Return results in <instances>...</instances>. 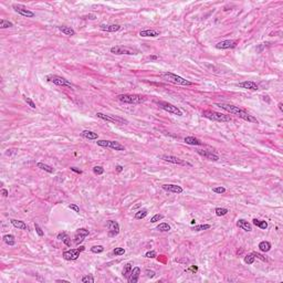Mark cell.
<instances>
[{
    "label": "cell",
    "mask_w": 283,
    "mask_h": 283,
    "mask_svg": "<svg viewBox=\"0 0 283 283\" xmlns=\"http://www.w3.org/2000/svg\"><path fill=\"white\" fill-rule=\"evenodd\" d=\"M255 258L253 257L251 253H250V255H247L245 257V263H247V264H252V263L255 262Z\"/></svg>",
    "instance_id": "obj_42"
},
{
    "label": "cell",
    "mask_w": 283,
    "mask_h": 283,
    "mask_svg": "<svg viewBox=\"0 0 283 283\" xmlns=\"http://www.w3.org/2000/svg\"><path fill=\"white\" fill-rule=\"evenodd\" d=\"M57 282H64V283H69L67 280H57Z\"/></svg>",
    "instance_id": "obj_58"
},
{
    "label": "cell",
    "mask_w": 283,
    "mask_h": 283,
    "mask_svg": "<svg viewBox=\"0 0 283 283\" xmlns=\"http://www.w3.org/2000/svg\"><path fill=\"white\" fill-rule=\"evenodd\" d=\"M163 218H164V216H163V215L156 214L155 216H153L152 218H150V222H152V224H155V222H157V221H159V220H162Z\"/></svg>",
    "instance_id": "obj_44"
},
{
    "label": "cell",
    "mask_w": 283,
    "mask_h": 283,
    "mask_svg": "<svg viewBox=\"0 0 283 283\" xmlns=\"http://www.w3.org/2000/svg\"><path fill=\"white\" fill-rule=\"evenodd\" d=\"M210 228V224H197V226H194L191 228V230H194V231H203V230H208Z\"/></svg>",
    "instance_id": "obj_35"
},
{
    "label": "cell",
    "mask_w": 283,
    "mask_h": 283,
    "mask_svg": "<svg viewBox=\"0 0 283 283\" xmlns=\"http://www.w3.org/2000/svg\"><path fill=\"white\" fill-rule=\"evenodd\" d=\"M132 269H133L132 263H126V264L124 265L123 271H122V276H123L125 279H128L129 274H131V272H132Z\"/></svg>",
    "instance_id": "obj_32"
},
{
    "label": "cell",
    "mask_w": 283,
    "mask_h": 283,
    "mask_svg": "<svg viewBox=\"0 0 283 283\" xmlns=\"http://www.w3.org/2000/svg\"><path fill=\"white\" fill-rule=\"evenodd\" d=\"M197 154L202 156L203 158H206L208 160H211V162H218L219 160V156L217 154L212 152H209V150H205V149H197L196 150Z\"/></svg>",
    "instance_id": "obj_15"
},
{
    "label": "cell",
    "mask_w": 283,
    "mask_h": 283,
    "mask_svg": "<svg viewBox=\"0 0 283 283\" xmlns=\"http://www.w3.org/2000/svg\"><path fill=\"white\" fill-rule=\"evenodd\" d=\"M57 238L59 240H61L67 247H71V238L69 237V234H67V232H64V231L60 232V233H58Z\"/></svg>",
    "instance_id": "obj_23"
},
{
    "label": "cell",
    "mask_w": 283,
    "mask_h": 283,
    "mask_svg": "<svg viewBox=\"0 0 283 283\" xmlns=\"http://www.w3.org/2000/svg\"><path fill=\"white\" fill-rule=\"evenodd\" d=\"M160 159L165 160V162L172 163V164H177V165H181V166H188V167H193V165L190 163L186 162L184 159H180L176 156H172V155H160L159 156Z\"/></svg>",
    "instance_id": "obj_11"
},
{
    "label": "cell",
    "mask_w": 283,
    "mask_h": 283,
    "mask_svg": "<svg viewBox=\"0 0 283 283\" xmlns=\"http://www.w3.org/2000/svg\"><path fill=\"white\" fill-rule=\"evenodd\" d=\"M145 257L148 258V259H154V258L157 257V253H156V251L152 250V251H148V252L145 253Z\"/></svg>",
    "instance_id": "obj_47"
},
{
    "label": "cell",
    "mask_w": 283,
    "mask_h": 283,
    "mask_svg": "<svg viewBox=\"0 0 283 283\" xmlns=\"http://www.w3.org/2000/svg\"><path fill=\"white\" fill-rule=\"evenodd\" d=\"M10 222L15 228H18L21 230H28V226H27V224H24V221L17 220V219H10Z\"/></svg>",
    "instance_id": "obj_26"
},
{
    "label": "cell",
    "mask_w": 283,
    "mask_h": 283,
    "mask_svg": "<svg viewBox=\"0 0 283 283\" xmlns=\"http://www.w3.org/2000/svg\"><path fill=\"white\" fill-rule=\"evenodd\" d=\"M34 229H36V231H37V233H38L39 237H43L44 232H43V230L41 229V227L39 226L38 224H34Z\"/></svg>",
    "instance_id": "obj_46"
},
{
    "label": "cell",
    "mask_w": 283,
    "mask_h": 283,
    "mask_svg": "<svg viewBox=\"0 0 283 283\" xmlns=\"http://www.w3.org/2000/svg\"><path fill=\"white\" fill-rule=\"evenodd\" d=\"M96 116L98 119L103 120V121L106 122H110V123H115V124H128V121L123 117H120V116H115V115H110V114H104V113H101V112H98L96 113Z\"/></svg>",
    "instance_id": "obj_9"
},
{
    "label": "cell",
    "mask_w": 283,
    "mask_h": 283,
    "mask_svg": "<svg viewBox=\"0 0 283 283\" xmlns=\"http://www.w3.org/2000/svg\"><path fill=\"white\" fill-rule=\"evenodd\" d=\"M236 46H237V41H234V40H224V41L218 42L216 44V48L217 49L226 50V49H232Z\"/></svg>",
    "instance_id": "obj_17"
},
{
    "label": "cell",
    "mask_w": 283,
    "mask_h": 283,
    "mask_svg": "<svg viewBox=\"0 0 283 283\" xmlns=\"http://www.w3.org/2000/svg\"><path fill=\"white\" fill-rule=\"evenodd\" d=\"M111 53L113 54H127V55H136L139 53L138 49L135 48H129V46H115L111 48Z\"/></svg>",
    "instance_id": "obj_5"
},
{
    "label": "cell",
    "mask_w": 283,
    "mask_h": 283,
    "mask_svg": "<svg viewBox=\"0 0 283 283\" xmlns=\"http://www.w3.org/2000/svg\"><path fill=\"white\" fill-rule=\"evenodd\" d=\"M69 209H71V210H74L76 214H80V208H79V206L74 205V203H71V205H69Z\"/></svg>",
    "instance_id": "obj_49"
},
{
    "label": "cell",
    "mask_w": 283,
    "mask_h": 283,
    "mask_svg": "<svg viewBox=\"0 0 283 283\" xmlns=\"http://www.w3.org/2000/svg\"><path fill=\"white\" fill-rule=\"evenodd\" d=\"M95 18H96V15H88V19H91V20H94Z\"/></svg>",
    "instance_id": "obj_54"
},
{
    "label": "cell",
    "mask_w": 283,
    "mask_h": 283,
    "mask_svg": "<svg viewBox=\"0 0 283 283\" xmlns=\"http://www.w3.org/2000/svg\"><path fill=\"white\" fill-rule=\"evenodd\" d=\"M251 255H252L255 258H257V259H260L261 261H268V259H267L265 257H263L262 255H260V253H258V252H252Z\"/></svg>",
    "instance_id": "obj_48"
},
{
    "label": "cell",
    "mask_w": 283,
    "mask_h": 283,
    "mask_svg": "<svg viewBox=\"0 0 283 283\" xmlns=\"http://www.w3.org/2000/svg\"><path fill=\"white\" fill-rule=\"evenodd\" d=\"M115 168H116V172H121L122 170H123V168H124V167H123V166H121V165H117V166H116Z\"/></svg>",
    "instance_id": "obj_53"
},
{
    "label": "cell",
    "mask_w": 283,
    "mask_h": 283,
    "mask_svg": "<svg viewBox=\"0 0 283 283\" xmlns=\"http://www.w3.org/2000/svg\"><path fill=\"white\" fill-rule=\"evenodd\" d=\"M94 276L92 274H88V276H84L82 279H81V282L83 283H94Z\"/></svg>",
    "instance_id": "obj_38"
},
{
    "label": "cell",
    "mask_w": 283,
    "mask_h": 283,
    "mask_svg": "<svg viewBox=\"0 0 283 283\" xmlns=\"http://www.w3.org/2000/svg\"><path fill=\"white\" fill-rule=\"evenodd\" d=\"M145 273H146L147 278H150V279H153V278H154V276H155V274H156V273H155V271H153V270H148V269H147V270L145 271Z\"/></svg>",
    "instance_id": "obj_50"
},
{
    "label": "cell",
    "mask_w": 283,
    "mask_h": 283,
    "mask_svg": "<svg viewBox=\"0 0 283 283\" xmlns=\"http://www.w3.org/2000/svg\"><path fill=\"white\" fill-rule=\"evenodd\" d=\"M58 29H59V31H61L62 33L65 34V36H74L75 34V30L74 29H72L71 27H67V26H60L58 27Z\"/></svg>",
    "instance_id": "obj_27"
},
{
    "label": "cell",
    "mask_w": 283,
    "mask_h": 283,
    "mask_svg": "<svg viewBox=\"0 0 283 283\" xmlns=\"http://www.w3.org/2000/svg\"><path fill=\"white\" fill-rule=\"evenodd\" d=\"M46 80L49 82L53 83V84L58 85V86H65V88H70L72 89L73 88V84L71 82L64 79V77L59 76V75H55V74H50L46 76Z\"/></svg>",
    "instance_id": "obj_8"
},
{
    "label": "cell",
    "mask_w": 283,
    "mask_h": 283,
    "mask_svg": "<svg viewBox=\"0 0 283 283\" xmlns=\"http://www.w3.org/2000/svg\"><path fill=\"white\" fill-rule=\"evenodd\" d=\"M96 144L101 147H105V148H111L114 150H120V152H123L125 150V147L124 145H122L121 143L116 141H105V139H98L96 142Z\"/></svg>",
    "instance_id": "obj_7"
},
{
    "label": "cell",
    "mask_w": 283,
    "mask_h": 283,
    "mask_svg": "<svg viewBox=\"0 0 283 283\" xmlns=\"http://www.w3.org/2000/svg\"><path fill=\"white\" fill-rule=\"evenodd\" d=\"M89 230L85 229V228H80V229H77L76 231H75L74 233V243L75 245H81L83 241H84V239L89 236Z\"/></svg>",
    "instance_id": "obj_14"
},
{
    "label": "cell",
    "mask_w": 283,
    "mask_h": 283,
    "mask_svg": "<svg viewBox=\"0 0 283 283\" xmlns=\"http://www.w3.org/2000/svg\"><path fill=\"white\" fill-rule=\"evenodd\" d=\"M215 105L220 107L221 110H224V111L228 112V113L234 114V115H237L238 117L245 120V121H247V122H250V123H255V124L259 123L255 117H253L252 115H250L247 111H245L243 108L239 107V106L231 105V104H227V103H216Z\"/></svg>",
    "instance_id": "obj_1"
},
{
    "label": "cell",
    "mask_w": 283,
    "mask_h": 283,
    "mask_svg": "<svg viewBox=\"0 0 283 283\" xmlns=\"http://www.w3.org/2000/svg\"><path fill=\"white\" fill-rule=\"evenodd\" d=\"M116 98L120 102L126 104H142L146 101V98L144 95H139V94H120Z\"/></svg>",
    "instance_id": "obj_3"
},
{
    "label": "cell",
    "mask_w": 283,
    "mask_h": 283,
    "mask_svg": "<svg viewBox=\"0 0 283 283\" xmlns=\"http://www.w3.org/2000/svg\"><path fill=\"white\" fill-rule=\"evenodd\" d=\"M139 276H141V269L138 267H135V268L132 269V272L127 281H128V283H137L139 280Z\"/></svg>",
    "instance_id": "obj_18"
},
{
    "label": "cell",
    "mask_w": 283,
    "mask_h": 283,
    "mask_svg": "<svg viewBox=\"0 0 283 283\" xmlns=\"http://www.w3.org/2000/svg\"><path fill=\"white\" fill-rule=\"evenodd\" d=\"M158 59H159V58L157 57V55H150V57H149V60H158Z\"/></svg>",
    "instance_id": "obj_55"
},
{
    "label": "cell",
    "mask_w": 283,
    "mask_h": 283,
    "mask_svg": "<svg viewBox=\"0 0 283 283\" xmlns=\"http://www.w3.org/2000/svg\"><path fill=\"white\" fill-rule=\"evenodd\" d=\"M13 23L9 20H6V19H0V28L1 29H7V28H12Z\"/></svg>",
    "instance_id": "obj_36"
},
{
    "label": "cell",
    "mask_w": 283,
    "mask_h": 283,
    "mask_svg": "<svg viewBox=\"0 0 283 283\" xmlns=\"http://www.w3.org/2000/svg\"><path fill=\"white\" fill-rule=\"evenodd\" d=\"M91 251L93 253H102L104 251V247L103 246H93L91 248Z\"/></svg>",
    "instance_id": "obj_39"
},
{
    "label": "cell",
    "mask_w": 283,
    "mask_h": 283,
    "mask_svg": "<svg viewBox=\"0 0 283 283\" xmlns=\"http://www.w3.org/2000/svg\"><path fill=\"white\" fill-rule=\"evenodd\" d=\"M106 227H107L108 230V237H116L120 233V224L115 220H108L106 222Z\"/></svg>",
    "instance_id": "obj_13"
},
{
    "label": "cell",
    "mask_w": 283,
    "mask_h": 283,
    "mask_svg": "<svg viewBox=\"0 0 283 283\" xmlns=\"http://www.w3.org/2000/svg\"><path fill=\"white\" fill-rule=\"evenodd\" d=\"M202 116L203 117H206V119L210 120V121L219 122V123H226V122L231 121V117H230L229 115H226V114H224V113H219V112L210 111V110L203 111Z\"/></svg>",
    "instance_id": "obj_4"
},
{
    "label": "cell",
    "mask_w": 283,
    "mask_h": 283,
    "mask_svg": "<svg viewBox=\"0 0 283 283\" xmlns=\"http://www.w3.org/2000/svg\"><path fill=\"white\" fill-rule=\"evenodd\" d=\"M1 194H2L3 197H8V195H9V191H8L7 189H5V188H2V189H1Z\"/></svg>",
    "instance_id": "obj_51"
},
{
    "label": "cell",
    "mask_w": 283,
    "mask_h": 283,
    "mask_svg": "<svg viewBox=\"0 0 283 283\" xmlns=\"http://www.w3.org/2000/svg\"><path fill=\"white\" fill-rule=\"evenodd\" d=\"M212 191L214 193H216V194H224L226 193V188L224 187H221V186H219V187H215V188H212Z\"/></svg>",
    "instance_id": "obj_45"
},
{
    "label": "cell",
    "mask_w": 283,
    "mask_h": 283,
    "mask_svg": "<svg viewBox=\"0 0 283 283\" xmlns=\"http://www.w3.org/2000/svg\"><path fill=\"white\" fill-rule=\"evenodd\" d=\"M93 172H94L95 175H103L104 168L102 167V166H95V167H93Z\"/></svg>",
    "instance_id": "obj_41"
},
{
    "label": "cell",
    "mask_w": 283,
    "mask_h": 283,
    "mask_svg": "<svg viewBox=\"0 0 283 283\" xmlns=\"http://www.w3.org/2000/svg\"><path fill=\"white\" fill-rule=\"evenodd\" d=\"M3 242L8 246H15V237L13 234H6L3 236Z\"/></svg>",
    "instance_id": "obj_31"
},
{
    "label": "cell",
    "mask_w": 283,
    "mask_h": 283,
    "mask_svg": "<svg viewBox=\"0 0 283 283\" xmlns=\"http://www.w3.org/2000/svg\"><path fill=\"white\" fill-rule=\"evenodd\" d=\"M215 212H216V215L218 217H222V216H226V215L229 212V210L227 208H216Z\"/></svg>",
    "instance_id": "obj_37"
},
{
    "label": "cell",
    "mask_w": 283,
    "mask_h": 283,
    "mask_svg": "<svg viewBox=\"0 0 283 283\" xmlns=\"http://www.w3.org/2000/svg\"><path fill=\"white\" fill-rule=\"evenodd\" d=\"M237 227H239V228H241L242 230H245V231H247V232L252 231V226H251V224H249L246 219H239L237 221Z\"/></svg>",
    "instance_id": "obj_22"
},
{
    "label": "cell",
    "mask_w": 283,
    "mask_h": 283,
    "mask_svg": "<svg viewBox=\"0 0 283 283\" xmlns=\"http://www.w3.org/2000/svg\"><path fill=\"white\" fill-rule=\"evenodd\" d=\"M70 169L72 170V172H76V174H82V170H80V169H77L76 167H71Z\"/></svg>",
    "instance_id": "obj_52"
},
{
    "label": "cell",
    "mask_w": 283,
    "mask_h": 283,
    "mask_svg": "<svg viewBox=\"0 0 283 283\" xmlns=\"http://www.w3.org/2000/svg\"><path fill=\"white\" fill-rule=\"evenodd\" d=\"M156 104L158 106H159L162 110H164V111L168 112V113L170 114H174V115H177V116H183V111L180 110V108H178L177 106L172 105V104L170 103H167V102H164V101H157Z\"/></svg>",
    "instance_id": "obj_6"
},
{
    "label": "cell",
    "mask_w": 283,
    "mask_h": 283,
    "mask_svg": "<svg viewBox=\"0 0 283 283\" xmlns=\"http://www.w3.org/2000/svg\"><path fill=\"white\" fill-rule=\"evenodd\" d=\"M162 188L165 191H168V193H172V194H181L184 191L181 186L175 185V184H165V185L162 186Z\"/></svg>",
    "instance_id": "obj_16"
},
{
    "label": "cell",
    "mask_w": 283,
    "mask_h": 283,
    "mask_svg": "<svg viewBox=\"0 0 283 283\" xmlns=\"http://www.w3.org/2000/svg\"><path fill=\"white\" fill-rule=\"evenodd\" d=\"M13 10L15 11L17 13H19L20 15H22V17H26V18H33L34 17V12H32L31 10H29L28 8L26 7V6L23 5H13L12 6Z\"/></svg>",
    "instance_id": "obj_12"
},
{
    "label": "cell",
    "mask_w": 283,
    "mask_h": 283,
    "mask_svg": "<svg viewBox=\"0 0 283 283\" xmlns=\"http://www.w3.org/2000/svg\"><path fill=\"white\" fill-rule=\"evenodd\" d=\"M170 229H172L170 226L168 224H166V222H162V224H159L156 227V230L162 231V232H168V231H170Z\"/></svg>",
    "instance_id": "obj_33"
},
{
    "label": "cell",
    "mask_w": 283,
    "mask_h": 283,
    "mask_svg": "<svg viewBox=\"0 0 283 283\" xmlns=\"http://www.w3.org/2000/svg\"><path fill=\"white\" fill-rule=\"evenodd\" d=\"M122 27L120 24H101L100 29L102 31H106V32H117L119 30H121Z\"/></svg>",
    "instance_id": "obj_21"
},
{
    "label": "cell",
    "mask_w": 283,
    "mask_h": 283,
    "mask_svg": "<svg viewBox=\"0 0 283 283\" xmlns=\"http://www.w3.org/2000/svg\"><path fill=\"white\" fill-rule=\"evenodd\" d=\"M160 34L159 31L153 30V29H146V30H142L139 32V36L144 37V38H156Z\"/></svg>",
    "instance_id": "obj_20"
},
{
    "label": "cell",
    "mask_w": 283,
    "mask_h": 283,
    "mask_svg": "<svg viewBox=\"0 0 283 283\" xmlns=\"http://www.w3.org/2000/svg\"><path fill=\"white\" fill-rule=\"evenodd\" d=\"M160 77L164 79V80L168 81V82H172L174 84H177V85H184V86H190L193 85L194 83L190 82V81L186 80L184 77L179 76V75L175 74V73H172V72H164L160 74Z\"/></svg>",
    "instance_id": "obj_2"
},
{
    "label": "cell",
    "mask_w": 283,
    "mask_h": 283,
    "mask_svg": "<svg viewBox=\"0 0 283 283\" xmlns=\"http://www.w3.org/2000/svg\"><path fill=\"white\" fill-rule=\"evenodd\" d=\"M37 167L40 168V169L44 170V172H49V174H53L54 172V168L52 166H49V165L43 164V163H37Z\"/></svg>",
    "instance_id": "obj_30"
},
{
    "label": "cell",
    "mask_w": 283,
    "mask_h": 283,
    "mask_svg": "<svg viewBox=\"0 0 283 283\" xmlns=\"http://www.w3.org/2000/svg\"><path fill=\"white\" fill-rule=\"evenodd\" d=\"M278 106H279V110H280V111H281V112H283V104H282V103H281V102H280V103H279V104H278Z\"/></svg>",
    "instance_id": "obj_57"
},
{
    "label": "cell",
    "mask_w": 283,
    "mask_h": 283,
    "mask_svg": "<svg viewBox=\"0 0 283 283\" xmlns=\"http://www.w3.org/2000/svg\"><path fill=\"white\" fill-rule=\"evenodd\" d=\"M23 100H24V102H26V103L28 104V105L30 106L31 108H37L36 103H34L33 101L31 100L30 98H28V96H26V95H23Z\"/></svg>",
    "instance_id": "obj_40"
},
{
    "label": "cell",
    "mask_w": 283,
    "mask_h": 283,
    "mask_svg": "<svg viewBox=\"0 0 283 283\" xmlns=\"http://www.w3.org/2000/svg\"><path fill=\"white\" fill-rule=\"evenodd\" d=\"M271 248H272V246H271V243L269 241H261L260 243H259V249H260V251H262V252H269L271 250Z\"/></svg>",
    "instance_id": "obj_29"
},
{
    "label": "cell",
    "mask_w": 283,
    "mask_h": 283,
    "mask_svg": "<svg viewBox=\"0 0 283 283\" xmlns=\"http://www.w3.org/2000/svg\"><path fill=\"white\" fill-rule=\"evenodd\" d=\"M84 249H85L84 247H80V248H76V249L65 250L64 252H63V258L67 261H74L80 257V253L82 252V251H84Z\"/></svg>",
    "instance_id": "obj_10"
},
{
    "label": "cell",
    "mask_w": 283,
    "mask_h": 283,
    "mask_svg": "<svg viewBox=\"0 0 283 283\" xmlns=\"http://www.w3.org/2000/svg\"><path fill=\"white\" fill-rule=\"evenodd\" d=\"M80 135H81V137L86 138V139H98V135L96 134V133H94V132H92V131H88V129L82 131Z\"/></svg>",
    "instance_id": "obj_25"
},
{
    "label": "cell",
    "mask_w": 283,
    "mask_h": 283,
    "mask_svg": "<svg viewBox=\"0 0 283 283\" xmlns=\"http://www.w3.org/2000/svg\"><path fill=\"white\" fill-rule=\"evenodd\" d=\"M263 101H267V103H270V100H269V96L268 95L263 96Z\"/></svg>",
    "instance_id": "obj_56"
},
{
    "label": "cell",
    "mask_w": 283,
    "mask_h": 283,
    "mask_svg": "<svg viewBox=\"0 0 283 283\" xmlns=\"http://www.w3.org/2000/svg\"><path fill=\"white\" fill-rule=\"evenodd\" d=\"M238 85H239L240 88L246 89V90H251V91L259 90L258 84L255 82H253V81H243V82H240Z\"/></svg>",
    "instance_id": "obj_19"
},
{
    "label": "cell",
    "mask_w": 283,
    "mask_h": 283,
    "mask_svg": "<svg viewBox=\"0 0 283 283\" xmlns=\"http://www.w3.org/2000/svg\"><path fill=\"white\" fill-rule=\"evenodd\" d=\"M184 141H185L186 144L188 145H193V146H200V145H202V142L200 141V139L196 138V137L194 136H187L184 138Z\"/></svg>",
    "instance_id": "obj_24"
},
{
    "label": "cell",
    "mask_w": 283,
    "mask_h": 283,
    "mask_svg": "<svg viewBox=\"0 0 283 283\" xmlns=\"http://www.w3.org/2000/svg\"><path fill=\"white\" fill-rule=\"evenodd\" d=\"M124 253H125V249L124 248H115V249L113 250V255H123Z\"/></svg>",
    "instance_id": "obj_43"
},
{
    "label": "cell",
    "mask_w": 283,
    "mask_h": 283,
    "mask_svg": "<svg viewBox=\"0 0 283 283\" xmlns=\"http://www.w3.org/2000/svg\"><path fill=\"white\" fill-rule=\"evenodd\" d=\"M148 215V210L147 209H142V210H138L137 212H135V219L137 220H141V219H144L145 217Z\"/></svg>",
    "instance_id": "obj_34"
},
{
    "label": "cell",
    "mask_w": 283,
    "mask_h": 283,
    "mask_svg": "<svg viewBox=\"0 0 283 283\" xmlns=\"http://www.w3.org/2000/svg\"><path fill=\"white\" fill-rule=\"evenodd\" d=\"M252 224H255V227H258V228H260V229H263V230H265L268 228V222L265 221V220H261V219L255 218L252 220Z\"/></svg>",
    "instance_id": "obj_28"
}]
</instances>
